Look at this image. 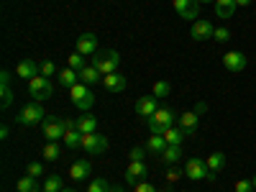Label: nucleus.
<instances>
[{"label": "nucleus", "mask_w": 256, "mask_h": 192, "mask_svg": "<svg viewBox=\"0 0 256 192\" xmlns=\"http://www.w3.org/2000/svg\"><path fill=\"white\" fill-rule=\"evenodd\" d=\"M180 159H182V146H166L164 152L159 154V162L166 164V166H174Z\"/></svg>", "instance_id": "nucleus-19"}, {"label": "nucleus", "mask_w": 256, "mask_h": 192, "mask_svg": "<svg viewBox=\"0 0 256 192\" xmlns=\"http://www.w3.org/2000/svg\"><path fill=\"white\" fill-rule=\"evenodd\" d=\"M154 192H169V190H166V187H162V190H159V187H156V190H154Z\"/></svg>", "instance_id": "nucleus-48"}, {"label": "nucleus", "mask_w": 256, "mask_h": 192, "mask_svg": "<svg viewBox=\"0 0 256 192\" xmlns=\"http://www.w3.org/2000/svg\"><path fill=\"white\" fill-rule=\"evenodd\" d=\"M16 190H18V192H41V187H38V180H36V177H31V174L20 177V180L16 182Z\"/></svg>", "instance_id": "nucleus-22"}, {"label": "nucleus", "mask_w": 256, "mask_h": 192, "mask_svg": "<svg viewBox=\"0 0 256 192\" xmlns=\"http://www.w3.org/2000/svg\"><path fill=\"white\" fill-rule=\"evenodd\" d=\"M0 82H3V88H10V72L8 70L0 72Z\"/></svg>", "instance_id": "nucleus-43"}, {"label": "nucleus", "mask_w": 256, "mask_h": 192, "mask_svg": "<svg viewBox=\"0 0 256 192\" xmlns=\"http://www.w3.org/2000/svg\"><path fill=\"white\" fill-rule=\"evenodd\" d=\"M41 156H44V162H56V159L62 156V146H59V141H46V146H44V152H41Z\"/></svg>", "instance_id": "nucleus-27"}, {"label": "nucleus", "mask_w": 256, "mask_h": 192, "mask_svg": "<svg viewBox=\"0 0 256 192\" xmlns=\"http://www.w3.org/2000/svg\"><path fill=\"white\" fill-rule=\"evenodd\" d=\"M251 3H254V0H236L238 8H246V6H251Z\"/></svg>", "instance_id": "nucleus-46"}, {"label": "nucleus", "mask_w": 256, "mask_h": 192, "mask_svg": "<svg viewBox=\"0 0 256 192\" xmlns=\"http://www.w3.org/2000/svg\"><path fill=\"white\" fill-rule=\"evenodd\" d=\"M182 177H184V172H180V169H174V166H172V169H166V182H169V184L180 182Z\"/></svg>", "instance_id": "nucleus-36"}, {"label": "nucleus", "mask_w": 256, "mask_h": 192, "mask_svg": "<svg viewBox=\"0 0 256 192\" xmlns=\"http://www.w3.org/2000/svg\"><path fill=\"white\" fill-rule=\"evenodd\" d=\"M77 128L82 134H95L98 131V118L90 116V113H84L82 118H77Z\"/></svg>", "instance_id": "nucleus-23"}, {"label": "nucleus", "mask_w": 256, "mask_h": 192, "mask_svg": "<svg viewBox=\"0 0 256 192\" xmlns=\"http://www.w3.org/2000/svg\"><path fill=\"white\" fill-rule=\"evenodd\" d=\"M62 141L67 148H77V146H82V131L80 128H67V134H64Z\"/></svg>", "instance_id": "nucleus-26"}, {"label": "nucleus", "mask_w": 256, "mask_h": 192, "mask_svg": "<svg viewBox=\"0 0 256 192\" xmlns=\"http://www.w3.org/2000/svg\"><path fill=\"white\" fill-rule=\"evenodd\" d=\"M16 74L24 77V80H34V77H38L41 72H38V64H36L34 59H20L18 67H16Z\"/></svg>", "instance_id": "nucleus-16"}, {"label": "nucleus", "mask_w": 256, "mask_h": 192, "mask_svg": "<svg viewBox=\"0 0 256 192\" xmlns=\"http://www.w3.org/2000/svg\"><path fill=\"white\" fill-rule=\"evenodd\" d=\"M254 192H256V177H254Z\"/></svg>", "instance_id": "nucleus-51"}, {"label": "nucleus", "mask_w": 256, "mask_h": 192, "mask_svg": "<svg viewBox=\"0 0 256 192\" xmlns=\"http://www.w3.org/2000/svg\"><path fill=\"white\" fill-rule=\"evenodd\" d=\"M26 174H31V177H41L44 174V164H38V162H28V166H26Z\"/></svg>", "instance_id": "nucleus-35"}, {"label": "nucleus", "mask_w": 256, "mask_h": 192, "mask_svg": "<svg viewBox=\"0 0 256 192\" xmlns=\"http://www.w3.org/2000/svg\"><path fill=\"white\" fill-rule=\"evenodd\" d=\"M64 190V180L59 174H52L44 180V192H62Z\"/></svg>", "instance_id": "nucleus-28"}, {"label": "nucleus", "mask_w": 256, "mask_h": 192, "mask_svg": "<svg viewBox=\"0 0 256 192\" xmlns=\"http://www.w3.org/2000/svg\"><path fill=\"white\" fill-rule=\"evenodd\" d=\"M154 190H156V187H154L152 182H148V180H141V182L134 187V192H154Z\"/></svg>", "instance_id": "nucleus-39"}, {"label": "nucleus", "mask_w": 256, "mask_h": 192, "mask_svg": "<svg viewBox=\"0 0 256 192\" xmlns=\"http://www.w3.org/2000/svg\"><path fill=\"white\" fill-rule=\"evenodd\" d=\"M172 6H174V10L182 16L184 10H190V8H195V6H200L198 0H172Z\"/></svg>", "instance_id": "nucleus-34"}, {"label": "nucleus", "mask_w": 256, "mask_h": 192, "mask_svg": "<svg viewBox=\"0 0 256 192\" xmlns=\"http://www.w3.org/2000/svg\"><path fill=\"white\" fill-rule=\"evenodd\" d=\"M198 123H200V113H195V110L182 113V116H180V120H177V126L187 134V138H192V136L198 134Z\"/></svg>", "instance_id": "nucleus-11"}, {"label": "nucleus", "mask_w": 256, "mask_h": 192, "mask_svg": "<svg viewBox=\"0 0 256 192\" xmlns=\"http://www.w3.org/2000/svg\"><path fill=\"white\" fill-rule=\"evenodd\" d=\"M77 82H80V72L72 70V67L62 70V72L56 74V84H59V88H74Z\"/></svg>", "instance_id": "nucleus-18"}, {"label": "nucleus", "mask_w": 256, "mask_h": 192, "mask_svg": "<svg viewBox=\"0 0 256 192\" xmlns=\"http://www.w3.org/2000/svg\"><path fill=\"white\" fill-rule=\"evenodd\" d=\"M184 177L187 180H205V182H212L216 180V172H210L205 159H187L184 162Z\"/></svg>", "instance_id": "nucleus-6"}, {"label": "nucleus", "mask_w": 256, "mask_h": 192, "mask_svg": "<svg viewBox=\"0 0 256 192\" xmlns=\"http://www.w3.org/2000/svg\"><path fill=\"white\" fill-rule=\"evenodd\" d=\"M38 72L44 74V77H49V80H52L54 74H59V72H56V64H54L52 59H44V62H38Z\"/></svg>", "instance_id": "nucleus-30"}, {"label": "nucleus", "mask_w": 256, "mask_h": 192, "mask_svg": "<svg viewBox=\"0 0 256 192\" xmlns=\"http://www.w3.org/2000/svg\"><path fill=\"white\" fill-rule=\"evenodd\" d=\"M28 92H31V98H34L36 102H44V100H49V98L54 95V84H52L49 77L38 74V77L28 80Z\"/></svg>", "instance_id": "nucleus-5"}, {"label": "nucleus", "mask_w": 256, "mask_h": 192, "mask_svg": "<svg viewBox=\"0 0 256 192\" xmlns=\"http://www.w3.org/2000/svg\"><path fill=\"white\" fill-rule=\"evenodd\" d=\"M177 120H180V116L172 108H159L152 118H146V126H148V131H152V134H164L166 128L177 126Z\"/></svg>", "instance_id": "nucleus-1"}, {"label": "nucleus", "mask_w": 256, "mask_h": 192, "mask_svg": "<svg viewBox=\"0 0 256 192\" xmlns=\"http://www.w3.org/2000/svg\"><path fill=\"white\" fill-rule=\"evenodd\" d=\"M169 92H172V84L169 82H164V80H159V82H154V98H166Z\"/></svg>", "instance_id": "nucleus-31"}, {"label": "nucleus", "mask_w": 256, "mask_h": 192, "mask_svg": "<svg viewBox=\"0 0 256 192\" xmlns=\"http://www.w3.org/2000/svg\"><path fill=\"white\" fill-rule=\"evenodd\" d=\"M44 118H46V113H44V108H41V102H26L24 108L18 110V116H16V123L18 126H38V123H44Z\"/></svg>", "instance_id": "nucleus-2"}, {"label": "nucleus", "mask_w": 256, "mask_h": 192, "mask_svg": "<svg viewBox=\"0 0 256 192\" xmlns=\"http://www.w3.org/2000/svg\"><path fill=\"white\" fill-rule=\"evenodd\" d=\"M126 172H131L134 177H138V180H146V174H148V166L144 164V162H128V169Z\"/></svg>", "instance_id": "nucleus-29"}, {"label": "nucleus", "mask_w": 256, "mask_h": 192, "mask_svg": "<svg viewBox=\"0 0 256 192\" xmlns=\"http://www.w3.org/2000/svg\"><path fill=\"white\" fill-rule=\"evenodd\" d=\"M67 67H72V70H82V67H88L84 64V54H80V52H74V54H70V59H67Z\"/></svg>", "instance_id": "nucleus-33"}, {"label": "nucleus", "mask_w": 256, "mask_h": 192, "mask_svg": "<svg viewBox=\"0 0 256 192\" xmlns=\"http://www.w3.org/2000/svg\"><path fill=\"white\" fill-rule=\"evenodd\" d=\"M205 164H208V169H210V172H220V169L226 166V154L223 152H212L208 159H205Z\"/></svg>", "instance_id": "nucleus-25"}, {"label": "nucleus", "mask_w": 256, "mask_h": 192, "mask_svg": "<svg viewBox=\"0 0 256 192\" xmlns=\"http://www.w3.org/2000/svg\"><path fill=\"white\" fill-rule=\"evenodd\" d=\"M212 38H216V41H218V44H226V41L230 38V31L220 26V28H216V34H212Z\"/></svg>", "instance_id": "nucleus-38"}, {"label": "nucleus", "mask_w": 256, "mask_h": 192, "mask_svg": "<svg viewBox=\"0 0 256 192\" xmlns=\"http://www.w3.org/2000/svg\"><path fill=\"white\" fill-rule=\"evenodd\" d=\"M88 192H110V184H108V180L98 177V180H92V182L88 184Z\"/></svg>", "instance_id": "nucleus-32"}, {"label": "nucleus", "mask_w": 256, "mask_h": 192, "mask_svg": "<svg viewBox=\"0 0 256 192\" xmlns=\"http://www.w3.org/2000/svg\"><path fill=\"white\" fill-rule=\"evenodd\" d=\"M166 146H169V144H166V138H164L162 134H152V136L146 138V148H148V152H152V154H156V156H159V154L164 152Z\"/></svg>", "instance_id": "nucleus-21"}, {"label": "nucleus", "mask_w": 256, "mask_h": 192, "mask_svg": "<svg viewBox=\"0 0 256 192\" xmlns=\"http://www.w3.org/2000/svg\"><path fill=\"white\" fill-rule=\"evenodd\" d=\"M128 159H131V162H144V148H131V154H128Z\"/></svg>", "instance_id": "nucleus-41"}, {"label": "nucleus", "mask_w": 256, "mask_h": 192, "mask_svg": "<svg viewBox=\"0 0 256 192\" xmlns=\"http://www.w3.org/2000/svg\"><path fill=\"white\" fill-rule=\"evenodd\" d=\"M212 34H216V28H212V24L205 20V18L195 20V24H192V31H190L192 41H208V38H212Z\"/></svg>", "instance_id": "nucleus-12"}, {"label": "nucleus", "mask_w": 256, "mask_h": 192, "mask_svg": "<svg viewBox=\"0 0 256 192\" xmlns=\"http://www.w3.org/2000/svg\"><path fill=\"white\" fill-rule=\"evenodd\" d=\"M92 174V164L88 162V159H77L72 166H70V177L74 180V182H82V180H88Z\"/></svg>", "instance_id": "nucleus-14"}, {"label": "nucleus", "mask_w": 256, "mask_h": 192, "mask_svg": "<svg viewBox=\"0 0 256 192\" xmlns=\"http://www.w3.org/2000/svg\"><path fill=\"white\" fill-rule=\"evenodd\" d=\"M156 110H159V98H154V95H144V98L136 100V113H138L141 118H152Z\"/></svg>", "instance_id": "nucleus-10"}, {"label": "nucleus", "mask_w": 256, "mask_h": 192, "mask_svg": "<svg viewBox=\"0 0 256 192\" xmlns=\"http://www.w3.org/2000/svg\"><path fill=\"white\" fill-rule=\"evenodd\" d=\"M233 190L236 192H254V180H238Z\"/></svg>", "instance_id": "nucleus-37"}, {"label": "nucleus", "mask_w": 256, "mask_h": 192, "mask_svg": "<svg viewBox=\"0 0 256 192\" xmlns=\"http://www.w3.org/2000/svg\"><path fill=\"white\" fill-rule=\"evenodd\" d=\"M192 110H195V113H200V116H202V113L208 110V105H205V102H198V105H195V108H192Z\"/></svg>", "instance_id": "nucleus-44"}, {"label": "nucleus", "mask_w": 256, "mask_h": 192, "mask_svg": "<svg viewBox=\"0 0 256 192\" xmlns=\"http://www.w3.org/2000/svg\"><path fill=\"white\" fill-rule=\"evenodd\" d=\"M41 134H44L46 141H62L64 134H67V120H64V116H62V118L46 116L44 123H41Z\"/></svg>", "instance_id": "nucleus-4"}, {"label": "nucleus", "mask_w": 256, "mask_h": 192, "mask_svg": "<svg viewBox=\"0 0 256 192\" xmlns=\"http://www.w3.org/2000/svg\"><path fill=\"white\" fill-rule=\"evenodd\" d=\"M10 102H13V92H10V88H3V100H0L3 110H6V108H10Z\"/></svg>", "instance_id": "nucleus-40"}, {"label": "nucleus", "mask_w": 256, "mask_h": 192, "mask_svg": "<svg viewBox=\"0 0 256 192\" xmlns=\"http://www.w3.org/2000/svg\"><path fill=\"white\" fill-rule=\"evenodd\" d=\"M236 0H216V16L218 18H223V20H228V18H233L236 16Z\"/></svg>", "instance_id": "nucleus-17"}, {"label": "nucleus", "mask_w": 256, "mask_h": 192, "mask_svg": "<svg viewBox=\"0 0 256 192\" xmlns=\"http://www.w3.org/2000/svg\"><path fill=\"white\" fill-rule=\"evenodd\" d=\"M246 54L244 52H228V54H223V67L228 70V72H244L246 70Z\"/></svg>", "instance_id": "nucleus-9"}, {"label": "nucleus", "mask_w": 256, "mask_h": 192, "mask_svg": "<svg viewBox=\"0 0 256 192\" xmlns=\"http://www.w3.org/2000/svg\"><path fill=\"white\" fill-rule=\"evenodd\" d=\"M80 148H84L90 156H98V154H105L108 152V138H105L102 134H82V146Z\"/></svg>", "instance_id": "nucleus-8"}, {"label": "nucleus", "mask_w": 256, "mask_h": 192, "mask_svg": "<svg viewBox=\"0 0 256 192\" xmlns=\"http://www.w3.org/2000/svg\"><path fill=\"white\" fill-rule=\"evenodd\" d=\"M8 134H10V128H8V126L0 128V138H8Z\"/></svg>", "instance_id": "nucleus-45"}, {"label": "nucleus", "mask_w": 256, "mask_h": 192, "mask_svg": "<svg viewBox=\"0 0 256 192\" xmlns=\"http://www.w3.org/2000/svg\"><path fill=\"white\" fill-rule=\"evenodd\" d=\"M100 82H102V88L108 90V92H123V90H126V84H128V82H126V77H123L120 72L105 74V77H102Z\"/></svg>", "instance_id": "nucleus-15"}, {"label": "nucleus", "mask_w": 256, "mask_h": 192, "mask_svg": "<svg viewBox=\"0 0 256 192\" xmlns=\"http://www.w3.org/2000/svg\"><path fill=\"white\" fill-rule=\"evenodd\" d=\"M110 192H123V190L120 187H110Z\"/></svg>", "instance_id": "nucleus-49"}, {"label": "nucleus", "mask_w": 256, "mask_h": 192, "mask_svg": "<svg viewBox=\"0 0 256 192\" xmlns=\"http://www.w3.org/2000/svg\"><path fill=\"white\" fill-rule=\"evenodd\" d=\"M70 98H72V102L77 105L80 110H90L95 105V95H92V90L84 82H77L74 88H70Z\"/></svg>", "instance_id": "nucleus-7"}, {"label": "nucleus", "mask_w": 256, "mask_h": 192, "mask_svg": "<svg viewBox=\"0 0 256 192\" xmlns=\"http://www.w3.org/2000/svg\"><path fill=\"white\" fill-rule=\"evenodd\" d=\"M162 136L166 138V144H169V146H182V141L187 138V134L182 131L180 126H172V128H166V131H164Z\"/></svg>", "instance_id": "nucleus-20"}, {"label": "nucleus", "mask_w": 256, "mask_h": 192, "mask_svg": "<svg viewBox=\"0 0 256 192\" xmlns=\"http://www.w3.org/2000/svg\"><path fill=\"white\" fill-rule=\"evenodd\" d=\"M198 3H216V0H198Z\"/></svg>", "instance_id": "nucleus-50"}, {"label": "nucleus", "mask_w": 256, "mask_h": 192, "mask_svg": "<svg viewBox=\"0 0 256 192\" xmlns=\"http://www.w3.org/2000/svg\"><path fill=\"white\" fill-rule=\"evenodd\" d=\"M62 192H77V190H72V187H64Z\"/></svg>", "instance_id": "nucleus-47"}, {"label": "nucleus", "mask_w": 256, "mask_h": 192, "mask_svg": "<svg viewBox=\"0 0 256 192\" xmlns=\"http://www.w3.org/2000/svg\"><path fill=\"white\" fill-rule=\"evenodd\" d=\"M98 80H102V74L92 67V64H88V67H82V70H80V82H84L88 88H90V84H95Z\"/></svg>", "instance_id": "nucleus-24"}, {"label": "nucleus", "mask_w": 256, "mask_h": 192, "mask_svg": "<svg viewBox=\"0 0 256 192\" xmlns=\"http://www.w3.org/2000/svg\"><path fill=\"white\" fill-rule=\"evenodd\" d=\"M77 52L84 56H95L98 54V36L95 34H82L77 36Z\"/></svg>", "instance_id": "nucleus-13"}, {"label": "nucleus", "mask_w": 256, "mask_h": 192, "mask_svg": "<svg viewBox=\"0 0 256 192\" xmlns=\"http://www.w3.org/2000/svg\"><path fill=\"white\" fill-rule=\"evenodd\" d=\"M90 64H92V67H95L102 77H105V74H113V72H118L120 54H118V52H98Z\"/></svg>", "instance_id": "nucleus-3"}, {"label": "nucleus", "mask_w": 256, "mask_h": 192, "mask_svg": "<svg viewBox=\"0 0 256 192\" xmlns=\"http://www.w3.org/2000/svg\"><path fill=\"white\" fill-rule=\"evenodd\" d=\"M123 180H126V184H131V187H136V184L141 182V180H138V177H134L131 172H126V174H123Z\"/></svg>", "instance_id": "nucleus-42"}]
</instances>
